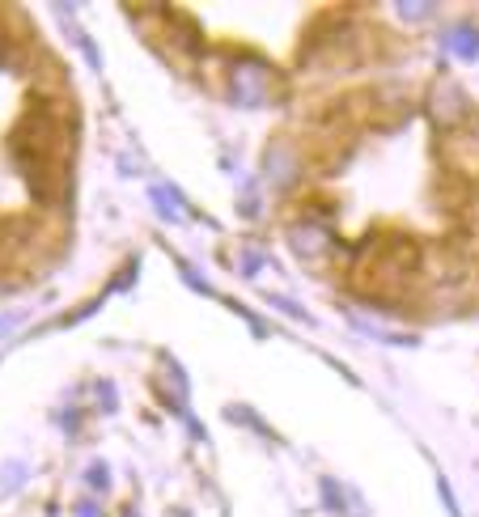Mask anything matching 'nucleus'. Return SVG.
<instances>
[{
  "instance_id": "1",
  "label": "nucleus",
  "mask_w": 479,
  "mask_h": 517,
  "mask_svg": "<svg viewBox=\"0 0 479 517\" xmlns=\"http://www.w3.org/2000/svg\"><path fill=\"white\" fill-rule=\"evenodd\" d=\"M229 81H234V102H246V106H259L276 94V73L263 60H238L229 68Z\"/></svg>"
},
{
  "instance_id": "2",
  "label": "nucleus",
  "mask_w": 479,
  "mask_h": 517,
  "mask_svg": "<svg viewBox=\"0 0 479 517\" xmlns=\"http://www.w3.org/2000/svg\"><path fill=\"white\" fill-rule=\"evenodd\" d=\"M429 115H433V123L441 128V136L454 132V128H463L467 119H475V115H471V98H467L454 81H441V85L433 89V98H429Z\"/></svg>"
},
{
  "instance_id": "3",
  "label": "nucleus",
  "mask_w": 479,
  "mask_h": 517,
  "mask_svg": "<svg viewBox=\"0 0 479 517\" xmlns=\"http://www.w3.org/2000/svg\"><path fill=\"white\" fill-rule=\"evenodd\" d=\"M289 242H293V251H297L301 259H323L331 246H335V238L327 234L323 225H314V221L293 225V229H289Z\"/></svg>"
},
{
  "instance_id": "4",
  "label": "nucleus",
  "mask_w": 479,
  "mask_h": 517,
  "mask_svg": "<svg viewBox=\"0 0 479 517\" xmlns=\"http://www.w3.org/2000/svg\"><path fill=\"white\" fill-rule=\"evenodd\" d=\"M446 47L458 51L463 60H475V56H479V30H475V26H458V30H450V34H446Z\"/></svg>"
},
{
  "instance_id": "5",
  "label": "nucleus",
  "mask_w": 479,
  "mask_h": 517,
  "mask_svg": "<svg viewBox=\"0 0 479 517\" xmlns=\"http://www.w3.org/2000/svg\"><path fill=\"white\" fill-rule=\"evenodd\" d=\"M399 13L407 17V22H420V17L433 13V5H399Z\"/></svg>"
}]
</instances>
